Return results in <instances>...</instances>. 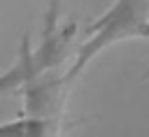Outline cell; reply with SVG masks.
Masks as SVG:
<instances>
[{"mask_svg":"<svg viewBox=\"0 0 149 137\" xmlns=\"http://www.w3.org/2000/svg\"><path fill=\"white\" fill-rule=\"evenodd\" d=\"M142 79H144V84H149V67H147V72H144V77H142Z\"/></svg>","mask_w":149,"mask_h":137,"instance_id":"3957f363","label":"cell"},{"mask_svg":"<svg viewBox=\"0 0 149 137\" xmlns=\"http://www.w3.org/2000/svg\"><path fill=\"white\" fill-rule=\"evenodd\" d=\"M2 137H58V116H26L5 123Z\"/></svg>","mask_w":149,"mask_h":137,"instance_id":"7a4b0ae2","label":"cell"},{"mask_svg":"<svg viewBox=\"0 0 149 137\" xmlns=\"http://www.w3.org/2000/svg\"><path fill=\"white\" fill-rule=\"evenodd\" d=\"M123 39H149V0H114L77 46L74 60L63 74L65 84H72L95 56Z\"/></svg>","mask_w":149,"mask_h":137,"instance_id":"6da1fadb","label":"cell"}]
</instances>
